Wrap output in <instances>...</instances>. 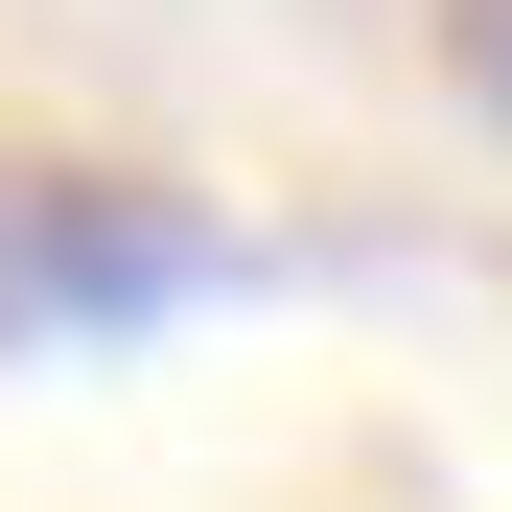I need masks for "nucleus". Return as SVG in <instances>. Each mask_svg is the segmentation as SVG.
<instances>
[{"mask_svg": "<svg viewBox=\"0 0 512 512\" xmlns=\"http://www.w3.org/2000/svg\"><path fill=\"white\" fill-rule=\"evenodd\" d=\"M443 70H466V117L512 140V0H443Z\"/></svg>", "mask_w": 512, "mask_h": 512, "instance_id": "f03ea898", "label": "nucleus"}, {"mask_svg": "<svg viewBox=\"0 0 512 512\" xmlns=\"http://www.w3.org/2000/svg\"><path fill=\"white\" fill-rule=\"evenodd\" d=\"M210 280V210L140 163H0V326H140Z\"/></svg>", "mask_w": 512, "mask_h": 512, "instance_id": "f257e3e1", "label": "nucleus"}]
</instances>
